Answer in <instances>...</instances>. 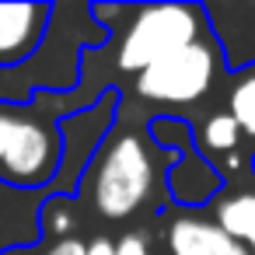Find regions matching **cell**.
<instances>
[{
	"label": "cell",
	"mask_w": 255,
	"mask_h": 255,
	"mask_svg": "<svg viewBox=\"0 0 255 255\" xmlns=\"http://www.w3.org/2000/svg\"><path fill=\"white\" fill-rule=\"evenodd\" d=\"M164 248L168 255H248L213 217L189 206L164 217Z\"/></svg>",
	"instance_id": "8992f818"
},
{
	"label": "cell",
	"mask_w": 255,
	"mask_h": 255,
	"mask_svg": "<svg viewBox=\"0 0 255 255\" xmlns=\"http://www.w3.org/2000/svg\"><path fill=\"white\" fill-rule=\"evenodd\" d=\"M199 147H203V157L206 154H217V157H231L234 164H241L245 140H241V129L234 126V119L227 112H213L203 123V129H199Z\"/></svg>",
	"instance_id": "9c48e42d"
},
{
	"label": "cell",
	"mask_w": 255,
	"mask_h": 255,
	"mask_svg": "<svg viewBox=\"0 0 255 255\" xmlns=\"http://www.w3.org/2000/svg\"><path fill=\"white\" fill-rule=\"evenodd\" d=\"M84 252H88V241H81L77 234H70V238L49 241L42 255H84ZM7 255H35V248H18V252H7Z\"/></svg>",
	"instance_id": "8fae6325"
},
{
	"label": "cell",
	"mask_w": 255,
	"mask_h": 255,
	"mask_svg": "<svg viewBox=\"0 0 255 255\" xmlns=\"http://www.w3.org/2000/svg\"><path fill=\"white\" fill-rule=\"evenodd\" d=\"M84 255H150V241H147L143 231H126L119 238L98 234V238L88 241Z\"/></svg>",
	"instance_id": "30bf717a"
},
{
	"label": "cell",
	"mask_w": 255,
	"mask_h": 255,
	"mask_svg": "<svg viewBox=\"0 0 255 255\" xmlns=\"http://www.w3.org/2000/svg\"><path fill=\"white\" fill-rule=\"evenodd\" d=\"M154 147L157 143L150 140V133L112 126L77 182V199L84 196V203L112 224L136 217L157 189Z\"/></svg>",
	"instance_id": "7a4b0ae2"
},
{
	"label": "cell",
	"mask_w": 255,
	"mask_h": 255,
	"mask_svg": "<svg viewBox=\"0 0 255 255\" xmlns=\"http://www.w3.org/2000/svg\"><path fill=\"white\" fill-rule=\"evenodd\" d=\"M81 109L74 91H32L28 102H0V185L53 192L63 168L60 123Z\"/></svg>",
	"instance_id": "6da1fadb"
},
{
	"label": "cell",
	"mask_w": 255,
	"mask_h": 255,
	"mask_svg": "<svg viewBox=\"0 0 255 255\" xmlns=\"http://www.w3.org/2000/svg\"><path fill=\"white\" fill-rule=\"evenodd\" d=\"M224 112L234 119V126L241 129L245 140V154L248 161L255 157V63H245L231 74L227 81V102Z\"/></svg>",
	"instance_id": "ba28073f"
},
{
	"label": "cell",
	"mask_w": 255,
	"mask_h": 255,
	"mask_svg": "<svg viewBox=\"0 0 255 255\" xmlns=\"http://www.w3.org/2000/svg\"><path fill=\"white\" fill-rule=\"evenodd\" d=\"M56 4H0V70L32 63L49 35Z\"/></svg>",
	"instance_id": "5b68a950"
},
{
	"label": "cell",
	"mask_w": 255,
	"mask_h": 255,
	"mask_svg": "<svg viewBox=\"0 0 255 255\" xmlns=\"http://www.w3.org/2000/svg\"><path fill=\"white\" fill-rule=\"evenodd\" d=\"M123 18L126 25L116 35V67L133 77L213 32L210 14L199 4L123 7Z\"/></svg>",
	"instance_id": "3957f363"
},
{
	"label": "cell",
	"mask_w": 255,
	"mask_h": 255,
	"mask_svg": "<svg viewBox=\"0 0 255 255\" xmlns=\"http://www.w3.org/2000/svg\"><path fill=\"white\" fill-rule=\"evenodd\" d=\"M224 77V49L217 35H203L199 42L171 53L168 60L136 74L133 91L140 102L154 109H185L203 102Z\"/></svg>",
	"instance_id": "277c9868"
},
{
	"label": "cell",
	"mask_w": 255,
	"mask_h": 255,
	"mask_svg": "<svg viewBox=\"0 0 255 255\" xmlns=\"http://www.w3.org/2000/svg\"><path fill=\"white\" fill-rule=\"evenodd\" d=\"M213 220L248 252L255 255V171L245 164L238 178H224L213 196Z\"/></svg>",
	"instance_id": "52a82bcc"
}]
</instances>
